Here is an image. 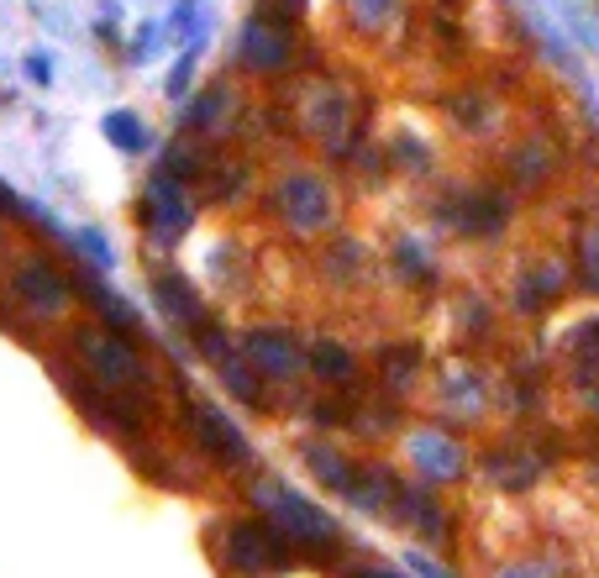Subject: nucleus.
<instances>
[{
    "instance_id": "obj_12",
    "label": "nucleus",
    "mask_w": 599,
    "mask_h": 578,
    "mask_svg": "<svg viewBox=\"0 0 599 578\" xmlns=\"http://www.w3.org/2000/svg\"><path fill=\"white\" fill-rule=\"evenodd\" d=\"M190 431H195V442L206 447L210 457H221V463H247L253 457V447H247V436H242L216 405H190Z\"/></svg>"
},
{
    "instance_id": "obj_13",
    "label": "nucleus",
    "mask_w": 599,
    "mask_h": 578,
    "mask_svg": "<svg viewBox=\"0 0 599 578\" xmlns=\"http://www.w3.org/2000/svg\"><path fill=\"white\" fill-rule=\"evenodd\" d=\"M563 358H569L573 390H595L599 384V316H578L563 332Z\"/></svg>"
},
{
    "instance_id": "obj_25",
    "label": "nucleus",
    "mask_w": 599,
    "mask_h": 578,
    "mask_svg": "<svg viewBox=\"0 0 599 578\" xmlns=\"http://www.w3.org/2000/svg\"><path fill=\"white\" fill-rule=\"evenodd\" d=\"M221 379H227V390H232L237 399H247V405H264V373H258L253 364H242V358H232V353H227V358H221Z\"/></svg>"
},
{
    "instance_id": "obj_34",
    "label": "nucleus",
    "mask_w": 599,
    "mask_h": 578,
    "mask_svg": "<svg viewBox=\"0 0 599 578\" xmlns=\"http://www.w3.org/2000/svg\"><path fill=\"white\" fill-rule=\"evenodd\" d=\"M500 578H563L552 557H521V563H505Z\"/></svg>"
},
{
    "instance_id": "obj_30",
    "label": "nucleus",
    "mask_w": 599,
    "mask_h": 578,
    "mask_svg": "<svg viewBox=\"0 0 599 578\" xmlns=\"http://www.w3.org/2000/svg\"><path fill=\"white\" fill-rule=\"evenodd\" d=\"M69 243L80 247V253L90 258L95 269H117V253H111V243H106L95 226H80V232H69Z\"/></svg>"
},
{
    "instance_id": "obj_22",
    "label": "nucleus",
    "mask_w": 599,
    "mask_h": 578,
    "mask_svg": "<svg viewBox=\"0 0 599 578\" xmlns=\"http://www.w3.org/2000/svg\"><path fill=\"white\" fill-rule=\"evenodd\" d=\"M310 368L327 379V384H347L353 373H358V364H353V353L342 347V342H331V336H321V342H310Z\"/></svg>"
},
{
    "instance_id": "obj_8",
    "label": "nucleus",
    "mask_w": 599,
    "mask_h": 578,
    "mask_svg": "<svg viewBox=\"0 0 599 578\" xmlns=\"http://www.w3.org/2000/svg\"><path fill=\"white\" fill-rule=\"evenodd\" d=\"M11 300L22 305V310H32L37 321H53V316L69 310V284H63L42 258H32V263H22V269L11 274Z\"/></svg>"
},
{
    "instance_id": "obj_28",
    "label": "nucleus",
    "mask_w": 599,
    "mask_h": 578,
    "mask_svg": "<svg viewBox=\"0 0 599 578\" xmlns=\"http://www.w3.org/2000/svg\"><path fill=\"white\" fill-rule=\"evenodd\" d=\"M578 274H584V290L599 295V221H589L578 237Z\"/></svg>"
},
{
    "instance_id": "obj_6",
    "label": "nucleus",
    "mask_w": 599,
    "mask_h": 578,
    "mask_svg": "<svg viewBox=\"0 0 599 578\" xmlns=\"http://www.w3.org/2000/svg\"><path fill=\"white\" fill-rule=\"evenodd\" d=\"M563 290H569V258L541 253L531 263H521V274L510 284V305H515L521 316H547L552 305L563 300Z\"/></svg>"
},
{
    "instance_id": "obj_9",
    "label": "nucleus",
    "mask_w": 599,
    "mask_h": 578,
    "mask_svg": "<svg viewBox=\"0 0 599 578\" xmlns=\"http://www.w3.org/2000/svg\"><path fill=\"white\" fill-rule=\"evenodd\" d=\"M510 195L500 189H463L457 200L448 206V221L463 232V237H500L510 226Z\"/></svg>"
},
{
    "instance_id": "obj_17",
    "label": "nucleus",
    "mask_w": 599,
    "mask_h": 578,
    "mask_svg": "<svg viewBox=\"0 0 599 578\" xmlns=\"http://www.w3.org/2000/svg\"><path fill=\"white\" fill-rule=\"evenodd\" d=\"M152 295H158V310L174 316L180 327H200V321H206V310H200V300H195V290H190L180 274H152Z\"/></svg>"
},
{
    "instance_id": "obj_41",
    "label": "nucleus",
    "mask_w": 599,
    "mask_h": 578,
    "mask_svg": "<svg viewBox=\"0 0 599 578\" xmlns=\"http://www.w3.org/2000/svg\"><path fill=\"white\" fill-rule=\"evenodd\" d=\"M353 578H405V574H394V568H358Z\"/></svg>"
},
{
    "instance_id": "obj_2",
    "label": "nucleus",
    "mask_w": 599,
    "mask_h": 578,
    "mask_svg": "<svg viewBox=\"0 0 599 578\" xmlns=\"http://www.w3.org/2000/svg\"><path fill=\"white\" fill-rule=\"evenodd\" d=\"M221 557H227V574L264 578V574L290 568V542L273 531L269 520H237V526H227V537H221Z\"/></svg>"
},
{
    "instance_id": "obj_24",
    "label": "nucleus",
    "mask_w": 599,
    "mask_h": 578,
    "mask_svg": "<svg viewBox=\"0 0 599 578\" xmlns=\"http://www.w3.org/2000/svg\"><path fill=\"white\" fill-rule=\"evenodd\" d=\"M379 368H384V384H390V390H411V384H416V368H420V347H416V342L384 347Z\"/></svg>"
},
{
    "instance_id": "obj_11",
    "label": "nucleus",
    "mask_w": 599,
    "mask_h": 578,
    "mask_svg": "<svg viewBox=\"0 0 599 578\" xmlns=\"http://www.w3.org/2000/svg\"><path fill=\"white\" fill-rule=\"evenodd\" d=\"M242 358L258 368V373H269V379H295L300 373L295 336L279 332V327H258V332L242 336Z\"/></svg>"
},
{
    "instance_id": "obj_26",
    "label": "nucleus",
    "mask_w": 599,
    "mask_h": 578,
    "mask_svg": "<svg viewBox=\"0 0 599 578\" xmlns=\"http://www.w3.org/2000/svg\"><path fill=\"white\" fill-rule=\"evenodd\" d=\"M347 5H353V27L358 32H384L400 16L405 0H347Z\"/></svg>"
},
{
    "instance_id": "obj_4",
    "label": "nucleus",
    "mask_w": 599,
    "mask_h": 578,
    "mask_svg": "<svg viewBox=\"0 0 599 578\" xmlns=\"http://www.w3.org/2000/svg\"><path fill=\"white\" fill-rule=\"evenodd\" d=\"M137 216H143V226H148L152 247H174L195 226V206H190V195H184V184L169 174V169H158L148 180V195H143V206H137Z\"/></svg>"
},
{
    "instance_id": "obj_29",
    "label": "nucleus",
    "mask_w": 599,
    "mask_h": 578,
    "mask_svg": "<svg viewBox=\"0 0 599 578\" xmlns=\"http://www.w3.org/2000/svg\"><path fill=\"white\" fill-rule=\"evenodd\" d=\"M394 269L405 279H437V263L426 258V247H420L416 237H405V243L394 247Z\"/></svg>"
},
{
    "instance_id": "obj_20",
    "label": "nucleus",
    "mask_w": 599,
    "mask_h": 578,
    "mask_svg": "<svg viewBox=\"0 0 599 578\" xmlns=\"http://www.w3.org/2000/svg\"><path fill=\"white\" fill-rule=\"evenodd\" d=\"M305 463H310V474H316L327 489H337V494L353 489V474H358V468L337 453V447H327V442H305Z\"/></svg>"
},
{
    "instance_id": "obj_32",
    "label": "nucleus",
    "mask_w": 599,
    "mask_h": 578,
    "mask_svg": "<svg viewBox=\"0 0 599 578\" xmlns=\"http://www.w3.org/2000/svg\"><path fill=\"white\" fill-rule=\"evenodd\" d=\"M452 116H457L463 126H474V132L489 126V95H484V90H463L457 100H452Z\"/></svg>"
},
{
    "instance_id": "obj_15",
    "label": "nucleus",
    "mask_w": 599,
    "mask_h": 578,
    "mask_svg": "<svg viewBox=\"0 0 599 578\" xmlns=\"http://www.w3.org/2000/svg\"><path fill=\"white\" fill-rule=\"evenodd\" d=\"M342 500H353L363 516H384V511H394V500H400V479H394L384 463H368V468L353 474V489Z\"/></svg>"
},
{
    "instance_id": "obj_36",
    "label": "nucleus",
    "mask_w": 599,
    "mask_h": 578,
    "mask_svg": "<svg viewBox=\"0 0 599 578\" xmlns=\"http://www.w3.org/2000/svg\"><path fill=\"white\" fill-rule=\"evenodd\" d=\"M327 258H337V263H327V269H337V274H358L363 269V247L358 243H337V253H327Z\"/></svg>"
},
{
    "instance_id": "obj_27",
    "label": "nucleus",
    "mask_w": 599,
    "mask_h": 578,
    "mask_svg": "<svg viewBox=\"0 0 599 578\" xmlns=\"http://www.w3.org/2000/svg\"><path fill=\"white\" fill-rule=\"evenodd\" d=\"M442 399L457 405L463 416H479L484 410V384H474V373H452L448 384H442Z\"/></svg>"
},
{
    "instance_id": "obj_7",
    "label": "nucleus",
    "mask_w": 599,
    "mask_h": 578,
    "mask_svg": "<svg viewBox=\"0 0 599 578\" xmlns=\"http://www.w3.org/2000/svg\"><path fill=\"white\" fill-rule=\"evenodd\" d=\"M411 463H416V474L426 479V484H457V479L468 474V453H463V442L448 436L442 427L411 431Z\"/></svg>"
},
{
    "instance_id": "obj_10",
    "label": "nucleus",
    "mask_w": 599,
    "mask_h": 578,
    "mask_svg": "<svg viewBox=\"0 0 599 578\" xmlns=\"http://www.w3.org/2000/svg\"><path fill=\"white\" fill-rule=\"evenodd\" d=\"M290 27L284 22H269V16H253V22H242L237 32V59L247 69H258V74H273V69H284L290 63Z\"/></svg>"
},
{
    "instance_id": "obj_18",
    "label": "nucleus",
    "mask_w": 599,
    "mask_h": 578,
    "mask_svg": "<svg viewBox=\"0 0 599 578\" xmlns=\"http://www.w3.org/2000/svg\"><path fill=\"white\" fill-rule=\"evenodd\" d=\"M510 169H515V180L521 184H547L558 174V152L547 137H526L521 148L510 152Z\"/></svg>"
},
{
    "instance_id": "obj_40",
    "label": "nucleus",
    "mask_w": 599,
    "mask_h": 578,
    "mask_svg": "<svg viewBox=\"0 0 599 578\" xmlns=\"http://www.w3.org/2000/svg\"><path fill=\"white\" fill-rule=\"evenodd\" d=\"M0 211H27V200H16V195H11V189H5V184H0Z\"/></svg>"
},
{
    "instance_id": "obj_14",
    "label": "nucleus",
    "mask_w": 599,
    "mask_h": 578,
    "mask_svg": "<svg viewBox=\"0 0 599 578\" xmlns=\"http://www.w3.org/2000/svg\"><path fill=\"white\" fill-rule=\"evenodd\" d=\"M541 463L537 453H526L521 442H505V447H494V453L484 457V474L494 479L500 489H510V494H521V489H531L541 479Z\"/></svg>"
},
{
    "instance_id": "obj_35",
    "label": "nucleus",
    "mask_w": 599,
    "mask_h": 578,
    "mask_svg": "<svg viewBox=\"0 0 599 578\" xmlns=\"http://www.w3.org/2000/svg\"><path fill=\"white\" fill-rule=\"evenodd\" d=\"M394 158H400L405 169H426V163H431V152H426V143H416L411 132H400V137H394Z\"/></svg>"
},
{
    "instance_id": "obj_23",
    "label": "nucleus",
    "mask_w": 599,
    "mask_h": 578,
    "mask_svg": "<svg viewBox=\"0 0 599 578\" xmlns=\"http://www.w3.org/2000/svg\"><path fill=\"white\" fill-rule=\"evenodd\" d=\"M80 290L90 295V305H95V310H100V316H106V321H111V327H121V332H132V327H137V310H132V305L121 300L117 290H106V284H95L90 274H80Z\"/></svg>"
},
{
    "instance_id": "obj_16",
    "label": "nucleus",
    "mask_w": 599,
    "mask_h": 578,
    "mask_svg": "<svg viewBox=\"0 0 599 578\" xmlns=\"http://www.w3.org/2000/svg\"><path fill=\"white\" fill-rule=\"evenodd\" d=\"M394 511H400V520H405L411 531H420L426 542H442V537H448V511L431 500V489H405L400 484Z\"/></svg>"
},
{
    "instance_id": "obj_1",
    "label": "nucleus",
    "mask_w": 599,
    "mask_h": 578,
    "mask_svg": "<svg viewBox=\"0 0 599 578\" xmlns=\"http://www.w3.org/2000/svg\"><path fill=\"white\" fill-rule=\"evenodd\" d=\"M253 505L264 511V520L290 548H331L337 542V520L321 505H310L305 494H295L284 479H258L253 484Z\"/></svg>"
},
{
    "instance_id": "obj_3",
    "label": "nucleus",
    "mask_w": 599,
    "mask_h": 578,
    "mask_svg": "<svg viewBox=\"0 0 599 578\" xmlns=\"http://www.w3.org/2000/svg\"><path fill=\"white\" fill-rule=\"evenodd\" d=\"M74 347H80V358L90 364V373L106 384V390H143L148 384V368L137 358V347L132 342H121V332H106V327H80L74 332Z\"/></svg>"
},
{
    "instance_id": "obj_21",
    "label": "nucleus",
    "mask_w": 599,
    "mask_h": 578,
    "mask_svg": "<svg viewBox=\"0 0 599 578\" xmlns=\"http://www.w3.org/2000/svg\"><path fill=\"white\" fill-rule=\"evenodd\" d=\"M106 143L111 148H121V152H143L152 143V132H148V122L137 116V111H106Z\"/></svg>"
},
{
    "instance_id": "obj_37",
    "label": "nucleus",
    "mask_w": 599,
    "mask_h": 578,
    "mask_svg": "<svg viewBox=\"0 0 599 578\" xmlns=\"http://www.w3.org/2000/svg\"><path fill=\"white\" fill-rule=\"evenodd\" d=\"M195 53H200V48H184V59L174 63V74H169V95H184V90H190V74H195Z\"/></svg>"
},
{
    "instance_id": "obj_31",
    "label": "nucleus",
    "mask_w": 599,
    "mask_h": 578,
    "mask_svg": "<svg viewBox=\"0 0 599 578\" xmlns=\"http://www.w3.org/2000/svg\"><path fill=\"white\" fill-rule=\"evenodd\" d=\"M227 106H232V95H227L221 85H216V90L200 95V100H195V106L184 111V122H190V126H216V122H221V111H227Z\"/></svg>"
},
{
    "instance_id": "obj_33",
    "label": "nucleus",
    "mask_w": 599,
    "mask_h": 578,
    "mask_svg": "<svg viewBox=\"0 0 599 578\" xmlns=\"http://www.w3.org/2000/svg\"><path fill=\"white\" fill-rule=\"evenodd\" d=\"M558 16H563V22L578 32V42H584L589 53H599V27L589 22V16H584V11H578V0H563V5H558Z\"/></svg>"
},
{
    "instance_id": "obj_5",
    "label": "nucleus",
    "mask_w": 599,
    "mask_h": 578,
    "mask_svg": "<svg viewBox=\"0 0 599 578\" xmlns=\"http://www.w3.org/2000/svg\"><path fill=\"white\" fill-rule=\"evenodd\" d=\"M273 211L284 216L295 232H321L337 216V200H331V189L316 174H284L273 184Z\"/></svg>"
},
{
    "instance_id": "obj_39",
    "label": "nucleus",
    "mask_w": 599,
    "mask_h": 578,
    "mask_svg": "<svg viewBox=\"0 0 599 578\" xmlns=\"http://www.w3.org/2000/svg\"><path fill=\"white\" fill-rule=\"evenodd\" d=\"M27 74L37 79V85H48V79H53V63L42 59V53H32V59H27Z\"/></svg>"
},
{
    "instance_id": "obj_38",
    "label": "nucleus",
    "mask_w": 599,
    "mask_h": 578,
    "mask_svg": "<svg viewBox=\"0 0 599 578\" xmlns=\"http://www.w3.org/2000/svg\"><path fill=\"white\" fill-rule=\"evenodd\" d=\"M411 568H416L420 578H452L448 568H442V563H431V557H426V552H411Z\"/></svg>"
},
{
    "instance_id": "obj_19",
    "label": "nucleus",
    "mask_w": 599,
    "mask_h": 578,
    "mask_svg": "<svg viewBox=\"0 0 599 578\" xmlns=\"http://www.w3.org/2000/svg\"><path fill=\"white\" fill-rule=\"evenodd\" d=\"M305 132H316V137H342L347 132V100H342V90H321L310 95V111H305Z\"/></svg>"
},
{
    "instance_id": "obj_42",
    "label": "nucleus",
    "mask_w": 599,
    "mask_h": 578,
    "mask_svg": "<svg viewBox=\"0 0 599 578\" xmlns=\"http://www.w3.org/2000/svg\"><path fill=\"white\" fill-rule=\"evenodd\" d=\"M589 111H595V122H599V95L595 90H589Z\"/></svg>"
}]
</instances>
